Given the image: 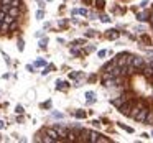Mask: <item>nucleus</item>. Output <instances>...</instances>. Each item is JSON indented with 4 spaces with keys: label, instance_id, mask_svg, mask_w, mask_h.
Masks as SVG:
<instances>
[{
    "label": "nucleus",
    "instance_id": "obj_1",
    "mask_svg": "<svg viewBox=\"0 0 153 143\" xmlns=\"http://www.w3.org/2000/svg\"><path fill=\"white\" fill-rule=\"evenodd\" d=\"M133 105H135V100H132V99H127L125 102H123L122 105L119 107V112L122 113V115H127V117H130V112H132Z\"/></svg>",
    "mask_w": 153,
    "mask_h": 143
},
{
    "label": "nucleus",
    "instance_id": "obj_2",
    "mask_svg": "<svg viewBox=\"0 0 153 143\" xmlns=\"http://www.w3.org/2000/svg\"><path fill=\"white\" fill-rule=\"evenodd\" d=\"M148 110H150L148 107L143 105L142 109L137 112V115L133 117V120H135V122H138V123H145V119H146V113H148Z\"/></svg>",
    "mask_w": 153,
    "mask_h": 143
},
{
    "label": "nucleus",
    "instance_id": "obj_3",
    "mask_svg": "<svg viewBox=\"0 0 153 143\" xmlns=\"http://www.w3.org/2000/svg\"><path fill=\"white\" fill-rule=\"evenodd\" d=\"M132 64L137 67V71H142L143 67L146 66L145 59H143V58H140V56H133V61H132Z\"/></svg>",
    "mask_w": 153,
    "mask_h": 143
},
{
    "label": "nucleus",
    "instance_id": "obj_4",
    "mask_svg": "<svg viewBox=\"0 0 153 143\" xmlns=\"http://www.w3.org/2000/svg\"><path fill=\"white\" fill-rule=\"evenodd\" d=\"M150 17H152V13H150V10H146V8H143L142 12L137 13V20L138 21H146V20H150Z\"/></svg>",
    "mask_w": 153,
    "mask_h": 143
},
{
    "label": "nucleus",
    "instance_id": "obj_5",
    "mask_svg": "<svg viewBox=\"0 0 153 143\" xmlns=\"http://www.w3.org/2000/svg\"><path fill=\"white\" fill-rule=\"evenodd\" d=\"M125 100H127V96H120V97H115V99H110V104H112L114 107H117V109H119V107L122 105Z\"/></svg>",
    "mask_w": 153,
    "mask_h": 143
},
{
    "label": "nucleus",
    "instance_id": "obj_6",
    "mask_svg": "<svg viewBox=\"0 0 153 143\" xmlns=\"http://www.w3.org/2000/svg\"><path fill=\"white\" fill-rule=\"evenodd\" d=\"M105 36L109 38V40H117V38L120 36V31H119V30H115V28H114V30H107Z\"/></svg>",
    "mask_w": 153,
    "mask_h": 143
},
{
    "label": "nucleus",
    "instance_id": "obj_7",
    "mask_svg": "<svg viewBox=\"0 0 153 143\" xmlns=\"http://www.w3.org/2000/svg\"><path fill=\"white\" fill-rule=\"evenodd\" d=\"M115 59H112V61H109V63H105V64H104V66H102V73H110V71H112V67L114 66H115Z\"/></svg>",
    "mask_w": 153,
    "mask_h": 143
},
{
    "label": "nucleus",
    "instance_id": "obj_8",
    "mask_svg": "<svg viewBox=\"0 0 153 143\" xmlns=\"http://www.w3.org/2000/svg\"><path fill=\"white\" fill-rule=\"evenodd\" d=\"M8 15H12L13 18H17L18 15H20V7H8Z\"/></svg>",
    "mask_w": 153,
    "mask_h": 143
},
{
    "label": "nucleus",
    "instance_id": "obj_9",
    "mask_svg": "<svg viewBox=\"0 0 153 143\" xmlns=\"http://www.w3.org/2000/svg\"><path fill=\"white\" fill-rule=\"evenodd\" d=\"M73 15H82V17H87V15H89V12H87L86 8H74Z\"/></svg>",
    "mask_w": 153,
    "mask_h": 143
},
{
    "label": "nucleus",
    "instance_id": "obj_10",
    "mask_svg": "<svg viewBox=\"0 0 153 143\" xmlns=\"http://www.w3.org/2000/svg\"><path fill=\"white\" fill-rule=\"evenodd\" d=\"M99 133H97V132H91L89 133V142L91 143H97V142H99Z\"/></svg>",
    "mask_w": 153,
    "mask_h": 143
},
{
    "label": "nucleus",
    "instance_id": "obj_11",
    "mask_svg": "<svg viewBox=\"0 0 153 143\" xmlns=\"http://www.w3.org/2000/svg\"><path fill=\"white\" fill-rule=\"evenodd\" d=\"M145 123H146V125H153V112H152V110H148V113H146Z\"/></svg>",
    "mask_w": 153,
    "mask_h": 143
},
{
    "label": "nucleus",
    "instance_id": "obj_12",
    "mask_svg": "<svg viewBox=\"0 0 153 143\" xmlns=\"http://www.w3.org/2000/svg\"><path fill=\"white\" fill-rule=\"evenodd\" d=\"M99 20H100V21H104V23H110V18L107 17L105 13H100V15H99Z\"/></svg>",
    "mask_w": 153,
    "mask_h": 143
},
{
    "label": "nucleus",
    "instance_id": "obj_13",
    "mask_svg": "<svg viewBox=\"0 0 153 143\" xmlns=\"http://www.w3.org/2000/svg\"><path fill=\"white\" fill-rule=\"evenodd\" d=\"M66 84H68V82H63V81H58V82H56V89H58V90L64 89V87H66Z\"/></svg>",
    "mask_w": 153,
    "mask_h": 143
},
{
    "label": "nucleus",
    "instance_id": "obj_14",
    "mask_svg": "<svg viewBox=\"0 0 153 143\" xmlns=\"http://www.w3.org/2000/svg\"><path fill=\"white\" fill-rule=\"evenodd\" d=\"M8 28H10L12 31H13V30H17V28H18V21H17V20H13L10 25H8Z\"/></svg>",
    "mask_w": 153,
    "mask_h": 143
},
{
    "label": "nucleus",
    "instance_id": "obj_15",
    "mask_svg": "<svg viewBox=\"0 0 153 143\" xmlns=\"http://www.w3.org/2000/svg\"><path fill=\"white\" fill-rule=\"evenodd\" d=\"M12 0H0V7H10Z\"/></svg>",
    "mask_w": 153,
    "mask_h": 143
},
{
    "label": "nucleus",
    "instance_id": "obj_16",
    "mask_svg": "<svg viewBox=\"0 0 153 143\" xmlns=\"http://www.w3.org/2000/svg\"><path fill=\"white\" fill-rule=\"evenodd\" d=\"M7 30H10V28H8V23L2 21V30H0V33H7Z\"/></svg>",
    "mask_w": 153,
    "mask_h": 143
},
{
    "label": "nucleus",
    "instance_id": "obj_17",
    "mask_svg": "<svg viewBox=\"0 0 153 143\" xmlns=\"http://www.w3.org/2000/svg\"><path fill=\"white\" fill-rule=\"evenodd\" d=\"M71 54H73V56H77V58H79L82 53H81L79 50H76V48H71Z\"/></svg>",
    "mask_w": 153,
    "mask_h": 143
},
{
    "label": "nucleus",
    "instance_id": "obj_18",
    "mask_svg": "<svg viewBox=\"0 0 153 143\" xmlns=\"http://www.w3.org/2000/svg\"><path fill=\"white\" fill-rule=\"evenodd\" d=\"M73 44H74V46H82V44H86V41H84V40H74Z\"/></svg>",
    "mask_w": 153,
    "mask_h": 143
},
{
    "label": "nucleus",
    "instance_id": "obj_19",
    "mask_svg": "<svg viewBox=\"0 0 153 143\" xmlns=\"http://www.w3.org/2000/svg\"><path fill=\"white\" fill-rule=\"evenodd\" d=\"M46 44H48V40H46V38H43V40L40 41V48H41V50H46Z\"/></svg>",
    "mask_w": 153,
    "mask_h": 143
},
{
    "label": "nucleus",
    "instance_id": "obj_20",
    "mask_svg": "<svg viewBox=\"0 0 153 143\" xmlns=\"http://www.w3.org/2000/svg\"><path fill=\"white\" fill-rule=\"evenodd\" d=\"M10 7H22V0H12Z\"/></svg>",
    "mask_w": 153,
    "mask_h": 143
},
{
    "label": "nucleus",
    "instance_id": "obj_21",
    "mask_svg": "<svg viewBox=\"0 0 153 143\" xmlns=\"http://www.w3.org/2000/svg\"><path fill=\"white\" fill-rule=\"evenodd\" d=\"M84 35H86V38H92V36H96V31H94V30H87Z\"/></svg>",
    "mask_w": 153,
    "mask_h": 143
},
{
    "label": "nucleus",
    "instance_id": "obj_22",
    "mask_svg": "<svg viewBox=\"0 0 153 143\" xmlns=\"http://www.w3.org/2000/svg\"><path fill=\"white\" fill-rule=\"evenodd\" d=\"M96 5H97V8H100V10H102L104 5H105V2H104V0H96Z\"/></svg>",
    "mask_w": 153,
    "mask_h": 143
},
{
    "label": "nucleus",
    "instance_id": "obj_23",
    "mask_svg": "<svg viewBox=\"0 0 153 143\" xmlns=\"http://www.w3.org/2000/svg\"><path fill=\"white\" fill-rule=\"evenodd\" d=\"M86 115H87V113L82 112V110H77V112H76V117H77V119H84Z\"/></svg>",
    "mask_w": 153,
    "mask_h": 143
},
{
    "label": "nucleus",
    "instance_id": "obj_24",
    "mask_svg": "<svg viewBox=\"0 0 153 143\" xmlns=\"http://www.w3.org/2000/svg\"><path fill=\"white\" fill-rule=\"evenodd\" d=\"M51 69H54V66H48V67H45V69H43V71H41V74H43V76H46V74H48V73H50V71H51Z\"/></svg>",
    "mask_w": 153,
    "mask_h": 143
},
{
    "label": "nucleus",
    "instance_id": "obj_25",
    "mask_svg": "<svg viewBox=\"0 0 153 143\" xmlns=\"http://www.w3.org/2000/svg\"><path fill=\"white\" fill-rule=\"evenodd\" d=\"M45 64H46V63H45L43 59H38V61H35V66H36V67H43Z\"/></svg>",
    "mask_w": 153,
    "mask_h": 143
},
{
    "label": "nucleus",
    "instance_id": "obj_26",
    "mask_svg": "<svg viewBox=\"0 0 153 143\" xmlns=\"http://www.w3.org/2000/svg\"><path fill=\"white\" fill-rule=\"evenodd\" d=\"M43 17H45V12L43 10H38L36 12V18H38V20H43Z\"/></svg>",
    "mask_w": 153,
    "mask_h": 143
},
{
    "label": "nucleus",
    "instance_id": "obj_27",
    "mask_svg": "<svg viewBox=\"0 0 153 143\" xmlns=\"http://www.w3.org/2000/svg\"><path fill=\"white\" fill-rule=\"evenodd\" d=\"M140 40H142L145 44H150V38H148V36H145L143 33H142V38H140Z\"/></svg>",
    "mask_w": 153,
    "mask_h": 143
},
{
    "label": "nucleus",
    "instance_id": "obj_28",
    "mask_svg": "<svg viewBox=\"0 0 153 143\" xmlns=\"http://www.w3.org/2000/svg\"><path fill=\"white\" fill-rule=\"evenodd\" d=\"M135 31H137V33L142 35V33H145V28H143L142 25H140V27H135Z\"/></svg>",
    "mask_w": 153,
    "mask_h": 143
},
{
    "label": "nucleus",
    "instance_id": "obj_29",
    "mask_svg": "<svg viewBox=\"0 0 153 143\" xmlns=\"http://www.w3.org/2000/svg\"><path fill=\"white\" fill-rule=\"evenodd\" d=\"M120 127H122L123 130H127V132H128V133H133V128H132V127H127V125H122V123H120Z\"/></svg>",
    "mask_w": 153,
    "mask_h": 143
},
{
    "label": "nucleus",
    "instance_id": "obj_30",
    "mask_svg": "<svg viewBox=\"0 0 153 143\" xmlns=\"http://www.w3.org/2000/svg\"><path fill=\"white\" fill-rule=\"evenodd\" d=\"M109 142H110V140L105 138V136H99V142H97V143H109Z\"/></svg>",
    "mask_w": 153,
    "mask_h": 143
},
{
    "label": "nucleus",
    "instance_id": "obj_31",
    "mask_svg": "<svg viewBox=\"0 0 153 143\" xmlns=\"http://www.w3.org/2000/svg\"><path fill=\"white\" fill-rule=\"evenodd\" d=\"M51 115H53L54 117V119H63V113H59V112H53V113H51Z\"/></svg>",
    "mask_w": 153,
    "mask_h": 143
},
{
    "label": "nucleus",
    "instance_id": "obj_32",
    "mask_svg": "<svg viewBox=\"0 0 153 143\" xmlns=\"http://www.w3.org/2000/svg\"><path fill=\"white\" fill-rule=\"evenodd\" d=\"M105 54H107V51H105V50H100V51H97V56H99V58H104Z\"/></svg>",
    "mask_w": 153,
    "mask_h": 143
},
{
    "label": "nucleus",
    "instance_id": "obj_33",
    "mask_svg": "<svg viewBox=\"0 0 153 143\" xmlns=\"http://www.w3.org/2000/svg\"><path fill=\"white\" fill-rule=\"evenodd\" d=\"M140 7H142V8H146V7H148V0H143L142 4H140Z\"/></svg>",
    "mask_w": 153,
    "mask_h": 143
},
{
    "label": "nucleus",
    "instance_id": "obj_34",
    "mask_svg": "<svg viewBox=\"0 0 153 143\" xmlns=\"http://www.w3.org/2000/svg\"><path fill=\"white\" fill-rule=\"evenodd\" d=\"M23 40H20V41H18V50H20V51H23Z\"/></svg>",
    "mask_w": 153,
    "mask_h": 143
},
{
    "label": "nucleus",
    "instance_id": "obj_35",
    "mask_svg": "<svg viewBox=\"0 0 153 143\" xmlns=\"http://www.w3.org/2000/svg\"><path fill=\"white\" fill-rule=\"evenodd\" d=\"M146 54H148L150 59H153V50H146Z\"/></svg>",
    "mask_w": 153,
    "mask_h": 143
},
{
    "label": "nucleus",
    "instance_id": "obj_36",
    "mask_svg": "<svg viewBox=\"0 0 153 143\" xmlns=\"http://www.w3.org/2000/svg\"><path fill=\"white\" fill-rule=\"evenodd\" d=\"M89 17H91V20H96V18H99L96 13H94V12H91V13H89Z\"/></svg>",
    "mask_w": 153,
    "mask_h": 143
},
{
    "label": "nucleus",
    "instance_id": "obj_37",
    "mask_svg": "<svg viewBox=\"0 0 153 143\" xmlns=\"http://www.w3.org/2000/svg\"><path fill=\"white\" fill-rule=\"evenodd\" d=\"M94 50H96V48H94L92 44H91V46H87V48H86V53H91V51H94Z\"/></svg>",
    "mask_w": 153,
    "mask_h": 143
},
{
    "label": "nucleus",
    "instance_id": "obj_38",
    "mask_svg": "<svg viewBox=\"0 0 153 143\" xmlns=\"http://www.w3.org/2000/svg\"><path fill=\"white\" fill-rule=\"evenodd\" d=\"M82 84H84V81H76V82H74V86H76V87H81Z\"/></svg>",
    "mask_w": 153,
    "mask_h": 143
},
{
    "label": "nucleus",
    "instance_id": "obj_39",
    "mask_svg": "<svg viewBox=\"0 0 153 143\" xmlns=\"http://www.w3.org/2000/svg\"><path fill=\"white\" fill-rule=\"evenodd\" d=\"M17 113H23V107L22 105H17Z\"/></svg>",
    "mask_w": 153,
    "mask_h": 143
},
{
    "label": "nucleus",
    "instance_id": "obj_40",
    "mask_svg": "<svg viewBox=\"0 0 153 143\" xmlns=\"http://www.w3.org/2000/svg\"><path fill=\"white\" fill-rule=\"evenodd\" d=\"M27 71H30V73H33V66H31V64H28V66H27Z\"/></svg>",
    "mask_w": 153,
    "mask_h": 143
},
{
    "label": "nucleus",
    "instance_id": "obj_41",
    "mask_svg": "<svg viewBox=\"0 0 153 143\" xmlns=\"http://www.w3.org/2000/svg\"><path fill=\"white\" fill-rule=\"evenodd\" d=\"M59 25H61V27H66V25H68V21H66V20H63V21H59Z\"/></svg>",
    "mask_w": 153,
    "mask_h": 143
},
{
    "label": "nucleus",
    "instance_id": "obj_42",
    "mask_svg": "<svg viewBox=\"0 0 153 143\" xmlns=\"http://www.w3.org/2000/svg\"><path fill=\"white\" fill-rule=\"evenodd\" d=\"M43 107H48V109H50V107H51V102H50V100H48L46 104H43Z\"/></svg>",
    "mask_w": 153,
    "mask_h": 143
},
{
    "label": "nucleus",
    "instance_id": "obj_43",
    "mask_svg": "<svg viewBox=\"0 0 153 143\" xmlns=\"http://www.w3.org/2000/svg\"><path fill=\"white\" fill-rule=\"evenodd\" d=\"M89 81H91V82H94V81H96V76H94V74H92V76H89Z\"/></svg>",
    "mask_w": 153,
    "mask_h": 143
},
{
    "label": "nucleus",
    "instance_id": "obj_44",
    "mask_svg": "<svg viewBox=\"0 0 153 143\" xmlns=\"http://www.w3.org/2000/svg\"><path fill=\"white\" fill-rule=\"evenodd\" d=\"M4 127H5V123L2 122V120H0V128H4Z\"/></svg>",
    "mask_w": 153,
    "mask_h": 143
},
{
    "label": "nucleus",
    "instance_id": "obj_45",
    "mask_svg": "<svg viewBox=\"0 0 153 143\" xmlns=\"http://www.w3.org/2000/svg\"><path fill=\"white\" fill-rule=\"evenodd\" d=\"M150 136H152V138H153V130H152V135H150Z\"/></svg>",
    "mask_w": 153,
    "mask_h": 143
},
{
    "label": "nucleus",
    "instance_id": "obj_46",
    "mask_svg": "<svg viewBox=\"0 0 153 143\" xmlns=\"http://www.w3.org/2000/svg\"><path fill=\"white\" fill-rule=\"evenodd\" d=\"M48 2H53V0H48Z\"/></svg>",
    "mask_w": 153,
    "mask_h": 143
}]
</instances>
